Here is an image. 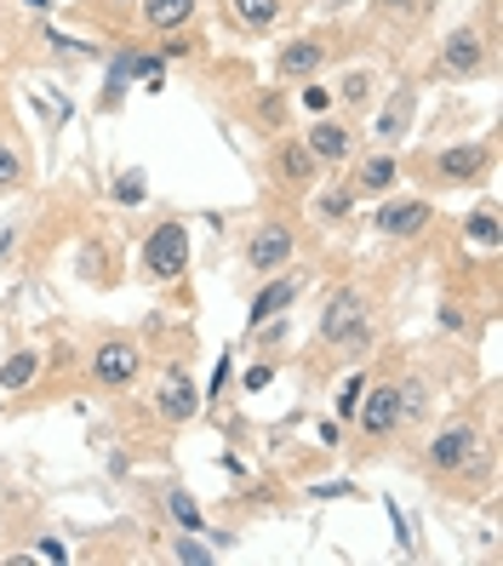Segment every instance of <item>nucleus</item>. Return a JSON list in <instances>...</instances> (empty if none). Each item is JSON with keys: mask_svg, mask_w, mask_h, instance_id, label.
<instances>
[{"mask_svg": "<svg viewBox=\"0 0 503 566\" xmlns=\"http://www.w3.org/2000/svg\"><path fill=\"white\" fill-rule=\"evenodd\" d=\"M395 389H400V418H423V412H429L423 384H395Z\"/></svg>", "mask_w": 503, "mask_h": 566, "instance_id": "bb28decb", "label": "nucleus"}, {"mask_svg": "<svg viewBox=\"0 0 503 566\" xmlns=\"http://www.w3.org/2000/svg\"><path fill=\"white\" fill-rule=\"evenodd\" d=\"M360 389H366V378H349V384H344V395H338V412H344V418H355V401H360Z\"/></svg>", "mask_w": 503, "mask_h": 566, "instance_id": "c756f323", "label": "nucleus"}, {"mask_svg": "<svg viewBox=\"0 0 503 566\" xmlns=\"http://www.w3.org/2000/svg\"><path fill=\"white\" fill-rule=\"evenodd\" d=\"M275 166H281V178H286L292 189H310V184L321 178V160L304 149V138H286V144L275 149Z\"/></svg>", "mask_w": 503, "mask_h": 566, "instance_id": "4468645a", "label": "nucleus"}, {"mask_svg": "<svg viewBox=\"0 0 503 566\" xmlns=\"http://www.w3.org/2000/svg\"><path fill=\"white\" fill-rule=\"evenodd\" d=\"M395 178H400L395 155H366V160H360V172H355V189H360V195H389Z\"/></svg>", "mask_w": 503, "mask_h": 566, "instance_id": "dca6fc26", "label": "nucleus"}, {"mask_svg": "<svg viewBox=\"0 0 503 566\" xmlns=\"http://www.w3.org/2000/svg\"><path fill=\"white\" fill-rule=\"evenodd\" d=\"M475 452H481V436L469 423H452L447 436H434V447L423 452V463H429V475H458L463 463H475Z\"/></svg>", "mask_w": 503, "mask_h": 566, "instance_id": "423d86ee", "label": "nucleus"}, {"mask_svg": "<svg viewBox=\"0 0 503 566\" xmlns=\"http://www.w3.org/2000/svg\"><path fill=\"white\" fill-rule=\"evenodd\" d=\"M138 373H144V349L132 344V338H104V344L92 349V378H97V389H126Z\"/></svg>", "mask_w": 503, "mask_h": 566, "instance_id": "7ed1b4c3", "label": "nucleus"}, {"mask_svg": "<svg viewBox=\"0 0 503 566\" xmlns=\"http://www.w3.org/2000/svg\"><path fill=\"white\" fill-rule=\"evenodd\" d=\"M155 407H160L166 423H189L200 412V389H195V378L184 373V366H166V378L155 389Z\"/></svg>", "mask_w": 503, "mask_h": 566, "instance_id": "0eeeda50", "label": "nucleus"}, {"mask_svg": "<svg viewBox=\"0 0 503 566\" xmlns=\"http://www.w3.org/2000/svg\"><path fill=\"white\" fill-rule=\"evenodd\" d=\"M389 7H400V12H412V7H418V0H389Z\"/></svg>", "mask_w": 503, "mask_h": 566, "instance_id": "f704fd0d", "label": "nucleus"}, {"mask_svg": "<svg viewBox=\"0 0 503 566\" xmlns=\"http://www.w3.org/2000/svg\"><path fill=\"white\" fill-rule=\"evenodd\" d=\"M469 241H481V247H497V212L481 207L475 218H469Z\"/></svg>", "mask_w": 503, "mask_h": 566, "instance_id": "393cba45", "label": "nucleus"}, {"mask_svg": "<svg viewBox=\"0 0 503 566\" xmlns=\"http://www.w3.org/2000/svg\"><path fill=\"white\" fill-rule=\"evenodd\" d=\"M184 270H189V223L166 218V223H155V235L144 241V275L149 281H178Z\"/></svg>", "mask_w": 503, "mask_h": 566, "instance_id": "f257e3e1", "label": "nucleus"}, {"mask_svg": "<svg viewBox=\"0 0 503 566\" xmlns=\"http://www.w3.org/2000/svg\"><path fill=\"white\" fill-rule=\"evenodd\" d=\"M229 18L247 29H275L281 23V0H229Z\"/></svg>", "mask_w": 503, "mask_h": 566, "instance_id": "a211bd4d", "label": "nucleus"}, {"mask_svg": "<svg viewBox=\"0 0 503 566\" xmlns=\"http://www.w3.org/2000/svg\"><path fill=\"white\" fill-rule=\"evenodd\" d=\"M304 149H310V155H315L321 166H338V160L349 155V126H344V120H326V115H321V120L310 126Z\"/></svg>", "mask_w": 503, "mask_h": 566, "instance_id": "ddd939ff", "label": "nucleus"}, {"mask_svg": "<svg viewBox=\"0 0 503 566\" xmlns=\"http://www.w3.org/2000/svg\"><path fill=\"white\" fill-rule=\"evenodd\" d=\"M315 497H355V486H344V481L338 486H315Z\"/></svg>", "mask_w": 503, "mask_h": 566, "instance_id": "473e14b6", "label": "nucleus"}, {"mask_svg": "<svg viewBox=\"0 0 503 566\" xmlns=\"http://www.w3.org/2000/svg\"><path fill=\"white\" fill-rule=\"evenodd\" d=\"M172 555H178V560H195V566H207V560H212L207 544H195V532H184V538L172 544Z\"/></svg>", "mask_w": 503, "mask_h": 566, "instance_id": "c85d7f7f", "label": "nucleus"}, {"mask_svg": "<svg viewBox=\"0 0 503 566\" xmlns=\"http://www.w3.org/2000/svg\"><path fill=\"white\" fill-rule=\"evenodd\" d=\"M144 195H149V184H144V172H120V184H115V201H120V207H138V201H144Z\"/></svg>", "mask_w": 503, "mask_h": 566, "instance_id": "a878e982", "label": "nucleus"}, {"mask_svg": "<svg viewBox=\"0 0 503 566\" xmlns=\"http://www.w3.org/2000/svg\"><path fill=\"white\" fill-rule=\"evenodd\" d=\"M441 70L447 75H481L486 70V46H481L475 29H452L441 41Z\"/></svg>", "mask_w": 503, "mask_h": 566, "instance_id": "9b49d317", "label": "nucleus"}, {"mask_svg": "<svg viewBox=\"0 0 503 566\" xmlns=\"http://www.w3.org/2000/svg\"><path fill=\"white\" fill-rule=\"evenodd\" d=\"M486 166H492V149L486 144L441 149V155H434V184H475V178H486Z\"/></svg>", "mask_w": 503, "mask_h": 566, "instance_id": "6e6552de", "label": "nucleus"}, {"mask_svg": "<svg viewBox=\"0 0 503 566\" xmlns=\"http://www.w3.org/2000/svg\"><path fill=\"white\" fill-rule=\"evenodd\" d=\"M292 229L286 223H263V229H252V241H247V270L252 275H281L286 263H292Z\"/></svg>", "mask_w": 503, "mask_h": 566, "instance_id": "39448f33", "label": "nucleus"}, {"mask_svg": "<svg viewBox=\"0 0 503 566\" xmlns=\"http://www.w3.org/2000/svg\"><path fill=\"white\" fill-rule=\"evenodd\" d=\"M35 373H41V355H12L7 366H0V389H23Z\"/></svg>", "mask_w": 503, "mask_h": 566, "instance_id": "6ab92c4d", "label": "nucleus"}, {"mask_svg": "<svg viewBox=\"0 0 503 566\" xmlns=\"http://www.w3.org/2000/svg\"><path fill=\"white\" fill-rule=\"evenodd\" d=\"M355 423H360V436H366V441H389L395 429H400V389H395V384H373V395L360 389Z\"/></svg>", "mask_w": 503, "mask_h": 566, "instance_id": "20e7f679", "label": "nucleus"}, {"mask_svg": "<svg viewBox=\"0 0 503 566\" xmlns=\"http://www.w3.org/2000/svg\"><path fill=\"white\" fill-rule=\"evenodd\" d=\"M166 510H172V521H178L184 532H200V510H195L189 492H166Z\"/></svg>", "mask_w": 503, "mask_h": 566, "instance_id": "4be33fe9", "label": "nucleus"}, {"mask_svg": "<svg viewBox=\"0 0 503 566\" xmlns=\"http://www.w3.org/2000/svg\"><path fill=\"white\" fill-rule=\"evenodd\" d=\"M366 338H373V321H366V297H360L355 286H344V292L326 304V315H321V344L366 349Z\"/></svg>", "mask_w": 503, "mask_h": 566, "instance_id": "f03ea898", "label": "nucleus"}, {"mask_svg": "<svg viewBox=\"0 0 503 566\" xmlns=\"http://www.w3.org/2000/svg\"><path fill=\"white\" fill-rule=\"evenodd\" d=\"M275 384V366H252L247 373V389H270Z\"/></svg>", "mask_w": 503, "mask_h": 566, "instance_id": "2f4dec72", "label": "nucleus"}, {"mask_svg": "<svg viewBox=\"0 0 503 566\" xmlns=\"http://www.w3.org/2000/svg\"><path fill=\"white\" fill-rule=\"evenodd\" d=\"M373 223H378V235L407 241V235H418V229L429 223V201H389V207L373 212Z\"/></svg>", "mask_w": 503, "mask_h": 566, "instance_id": "f8f14e48", "label": "nucleus"}, {"mask_svg": "<svg viewBox=\"0 0 503 566\" xmlns=\"http://www.w3.org/2000/svg\"><path fill=\"white\" fill-rule=\"evenodd\" d=\"M304 109L326 115V109H332V92H326V86H304Z\"/></svg>", "mask_w": 503, "mask_h": 566, "instance_id": "7c9ffc66", "label": "nucleus"}, {"mask_svg": "<svg viewBox=\"0 0 503 566\" xmlns=\"http://www.w3.org/2000/svg\"><path fill=\"white\" fill-rule=\"evenodd\" d=\"M41 555H46V560H63V555H70V549H63L57 538H41Z\"/></svg>", "mask_w": 503, "mask_h": 566, "instance_id": "72a5a7b5", "label": "nucleus"}, {"mask_svg": "<svg viewBox=\"0 0 503 566\" xmlns=\"http://www.w3.org/2000/svg\"><path fill=\"white\" fill-rule=\"evenodd\" d=\"M195 18V0H144V23L160 29V35H172V29H184Z\"/></svg>", "mask_w": 503, "mask_h": 566, "instance_id": "f3484780", "label": "nucleus"}, {"mask_svg": "<svg viewBox=\"0 0 503 566\" xmlns=\"http://www.w3.org/2000/svg\"><path fill=\"white\" fill-rule=\"evenodd\" d=\"M412 115H418V86H395L389 104H384L378 120H373V138H378V144H400V138L412 132Z\"/></svg>", "mask_w": 503, "mask_h": 566, "instance_id": "9d476101", "label": "nucleus"}, {"mask_svg": "<svg viewBox=\"0 0 503 566\" xmlns=\"http://www.w3.org/2000/svg\"><path fill=\"white\" fill-rule=\"evenodd\" d=\"M286 115H292V97H286V92H263V97H258V120H263V126L281 132Z\"/></svg>", "mask_w": 503, "mask_h": 566, "instance_id": "412c9836", "label": "nucleus"}, {"mask_svg": "<svg viewBox=\"0 0 503 566\" xmlns=\"http://www.w3.org/2000/svg\"><path fill=\"white\" fill-rule=\"evenodd\" d=\"M349 207H355V189H326L321 201H315L321 218H349Z\"/></svg>", "mask_w": 503, "mask_h": 566, "instance_id": "b1692460", "label": "nucleus"}, {"mask_svg": "<svg viewBox=\"0 0 503 566\" xmlns=\"http://www.w3.org/2000/svg\"><path fill=\"white\" fill-rule=\"evenodd\" d=\"M297 286H304V281H297V275H286V281H275L270 275V286H263L258 297H252V326H263V321H275V315H286L292 310V297H297Z\"/></svg>", "mask_w": 503, "mask_h": 566, "instance_id": "2eb2a0df", "label": "nucleus"}, {"mask_svg": "<svg viewBox=\"0 0 503 566\" xmlns=\"http://www.w3.org/2000/svg\"><path fill=\"white\" fill-rule=\"evenodd\" d=\"M373 86H378L373 75H366V70H355V75H344V86H338V97H344V104H349V109H360V104H366V97H373Z\"/></svg>", "mask_w": 503, "mask_h": 566, "instance_id": "5701e85b", "label": "nucleus"}, {"mask_svg": "<svg viewBox=\"0 0 503 566\" xmlns=\"http://www.w3.org/2000/svg\"><path fill=\"white\" fill-rule=\"evenodd\" d=\"M315 70H326V41L321 35H297L275 52V75L281 81H310Z\"/></svg>", "mask_w": 503, "mask_h": 566, "instance_id": "1a4fd4ad", "label": "nucleus"}, {"mask_svg": "<svg viewBox=\"0 0 503 566\" xmlns=\"http://www.w3.org/2000/svg\"><path fill=\"white\" fill-rule=\"evenodd\" d=\"M132 81H144L149 92H160L166 86V63L155 52H132Z\"/></svg>", "mask_w": 503, "mask_h": 566, "instance_id": "aec40b11", "label": "nucleus"}, {"mask_svg": "<svg viewBox=\"0 0 503 566\" xmlns=\"http://www.w3.org/2000/svg\"><path fill=\"white\" fill-rule=\"evenodd\" d=\"M109 7H132V0H109Z\"/></svg>", "mask_w": 503, "mask_h": 566, "instance_id": "c9c22d12", "label": "nucleus"}, {"mask_svg": "<svg viewBox=\"0 0 503 566\" xmlns=\"http://www.w3.org/2000/svg\"><path fill=\"white\" fill-rule=\"evenodd\" d=\"M18 184H23V160H18V149L0 144V189H18Z\"/></svg>", "mask_w": 503, "mask_h": 566, "instance_id": "cd10ccee", "label": "nucleus"}]
</instances>
